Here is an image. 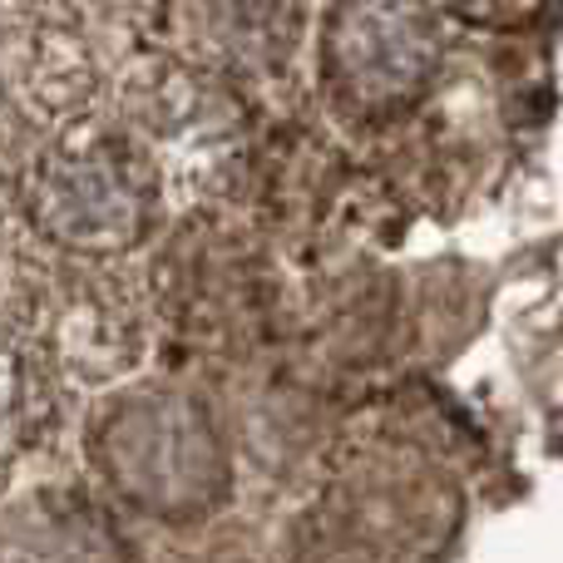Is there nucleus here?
Masks as SVG:
<instances>
[{
  "instance_id": "f03ea898",
  "label": "nucleus",
  "mask_w": 563,
  "mask_h": 563,
  "mask_svg": "<svg viewBox=\"0 0 563 563\" xmlns=\"http://www.w3.org/2000/svg\"><path fill=\"white\" fill-rule=\"evenodd\" d=\"M114 124L164 178L168 203H218L247 174L253 124L238 85L194 55L139 59L114 89Z\"/></svg>"
},
{
  "instance_id": "6e6552de",
  "label": "nucleus",
  "mask_w": 563,
  "mask_h": 563,
  "mask_svg": "<svg viewBox=\"0 0 563 563\" xmlns=\"http://www.w3.org/2000/svg\"><path fill=\"white\" fill-rule=\"evenodd\" d=\"M301 45V0H203V49L218 75H277Z\"/></svg>"
},
{
  "instance_id": "20e7f679",
  "label": "nucleus",
  "mask_w": 563,
  "mask_h": 563,
  "mask_svg": "<svg viewBox=\"0 0 563 563\" xmlns=\"http://www.w3.org/2000/svg\"><path fill=\"white\" fill-rule=\"evenodd\" d=\"M95 420V470L144 515H188L223 495V445L208 410L174 390H109Z\"/></svg>"
},
{
  "instance_id": "39448f33",
  "label": "nucleus",
  "mask_w": 563,
  "mask_h": 563,
  "mask_svg": "<svg viewBox=\"0 0 563 563\" xmlns=\"http://www.w3.org/2000/svg\"><path fill=\"white\" fill-rule=\"evenodd\" d=\"M20 336L40 371L65 390H119L144 371L148 307L114 263L49 267L30 301Z\"/></svg>"
},
{
  "instance_id": "423d86ee",
  "label": "nucleus",
  "mask_w": 563,
  "mask_h": 563,
  "mask_svg": "<svg viewBox=\"0 0 563 563\" xmlns=\"http://www.w3.org/2000/svg\"><path fill=\"white\" fill-rule=\"evenodd\" d=\"M104 89L109 79L95 45L65 20L35 15L5 35V99L49 134L99 119Z\"/></svg>"
},
{
  "instance_id": "f257e3e1",
  "label": "nucleus",
  "mask_w": 563,
  "mask_h": 563,
  "mask_svg": "<svg viewBox=\"0 0 563 563\" xmlns=\"http://www.w3.org/2000/svg\"><path fill=\"white\" fill-rule=\"evenodd\" d=\"M164 178L114 119L55 129L15 178L20 228L69 263H119L158 233L168 213Z\"/></svg>"
},
{
  "instance_id": "7ed1b4c3",
  "label": "nucleus",
  "mask_w": 563,
  "mask_h": 563,
  "mask_svg": "<svg viewBox=\"0 0 563 563\" xmlns=\"http://www.w3.org/2000/svg\"><path fill=\"white\" fill-rule=\"evenodd\" d=\"M450 45L440 0H331L317 30L321 99L346 124H390L440 85Z\"/></svg>"
},
{
  "instance_id": "9d476101",
  "label": "nucleus",
  "mask_w": 563,
  "mask_h": 563,
  "mask_svg": "<svg viewBox=\"0 0 563 563\" xmlns=\"http://www.w3.org/2000/svg\"><path fill=\"white\" fill-rule=\"evenodd\" d=\"M5 35L10 30H0V104H5Z\"/></svg>"
},
{
  "instance_id": "0eeeda50",
  "label": "nucleus",
  "mask_w": 563,
  "mask_h": 563,
  "mask_svg": "<svg viewBox=\"0 0 563 563\" xmlns=\"http://www.w3.org/2000/svg\"><path fill=\"white\" fill-rule=\"evenodd\" d=\"M0 563H134L119 525L79 489H30L0 509Z\"/></svg>"
},
{
  "instance_id": "1a4fd4ad",
  "label": "nucleus",
  "mask_w": 563,
  "mask_h": 563,
  "mask_svg": "<svg viewBox=\"0 0 563 563\" xmlns=\"http://www.w3.org/2000/svg\"><path fill=\"white\" fill-rule=\"evenodd\" d=\"M45 386L55 380L40 371L25 336L10 321H0V479L25 460L30 440L45 420Z\"/></svg>"
}]
</instances>
